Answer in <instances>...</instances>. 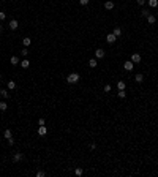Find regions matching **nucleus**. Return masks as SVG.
Segmentation results:
<instances>
[{
	"instance_id": "1",
	"label": "nucleus",
	"mask_w": 158,
	"mask_h": 177,
	"mask_svg": "<svg viewBox=\"0 0 158 177\" xmlns=\"http://www.w3.org/2000/svg\"><path fill=\"white\" fill-rule=\"evenodd\" d=\"M67 82H68V84H76V82H79V74H78V73H70V74L67 76Z\"/></svg>"
},
{
	"instance_id": "2",
	"label": "nucleus",
	"mask_w": 158,
	"mask_h": 177,
	"mask_svg": "<svg viewBox=\"0 0 158 177\" xmlns=\"http://www.w3.org/2000/svg\"><path fill=\"white\" fill-rule=\"evenodd\" d=\"M22 160H24V155L21 153V152H16V153L13 155V161L14 163H21Z\"/></svg>"
},
{
	"instance_id": "3",
	"label": "nucleus",
	"mask_w": 158,
	"mask_h": 177,
	"mask_svg": "<svg viewBox=\"0 0 158 177\" xmlns=\"http://www.w3.org/2000/svg\"><path fill=\"white\" fill-rule=\"evenodd\" d=\"M8 27H10V30H16V29L19 27V22L16 21V19H11V21H10V24H8Z\"/></svg>"
},
{
	"instance_id": "4",
	"label": "nucleus",
	"mask_w": 158,
	"mask_h": 177,
	"mask_svg": "<svg viewBox=\"0 0 158 177\" xmlns=\"http://www.w3.org/2000/svg\"><path fill=\"white\" fill-rule=\"evenodd\" d=\"M115 40H117V37L114 33H108L106 35V41L109 43V44H112V43H115Z\"/></svg>"
},
{
	"instance_id": "5",
	"label": "nucleus",
	"mask_w": 158,
	"mask_h": 177,
	"mask_svg": "<svg viewBox=\"0 0 158 177\" xmlns=\"http://www.w3.org/2000/svg\"><path fill=\"white\" fill-rule=\"evenodd\" d=\"M123 68H125V70H127V71H131L133 68H134V63H133L131 60H127V62H125V63H123Z\"/></svg>"
},
{
	"instance_id": "6",
	"label": "nucleus",
	"mask_w": 158,
	"mask_h": 177,
	"mask_svg": "<svg viewBox=\"0 0 158 177\" xmlns=\"http://www.w3.org/2000/svg\"><path fill=\"white\" fill-rule=\"evenodd\" d=\"M38 134H40V136H46V134H48V128H46L44 125H40V127H38Z\"/></svg>"
},
{
	"instance_id": "7",
	"label": "nucleus",
	"mask_w": 158,
	"mask_h": 177,
	"mask_svg": "<svg viewBox=\"0 0 158 177\" xmlns=\"http://www.w3.org/2000/svg\"><path fill=\"white\" fill-rule=\"evenodd\" d=\"M141 60H142V59H141V55H139L138 52H134V54L131 55V62H133V63H139Z\"/></svg>"
},
{
	"instance_id": "8",
	"label": "nucleus",
	"mask_w": 158,
	"mask_h": 177,
	"mask_svg": "<svg viewBox=\"0 0 158 177\" xmlns=\"http://www.w3.org/2000/svg\"><path fill=\"white\" fill-rule=\"evenodd\" d=\"M95 57H97V59H104V51H103V49H97V51H95Z\"/></svg>"
},
{
	"instance_id": "9",
	"label": "nucleus",
	"mask_w": 158,
	"mask_h": 177,
	"mask_svg": "<svg viewBox=\"0 0 158 177\" xmlns=\"http://www.w3.org/2000/svg\"><path fill=\"white\" fill-rule=\"evenodd\" d=\"M6 87L10 89V90H16V82H14V81H8Z\"/></svg>"
},
{
	"instance_id": "10",
	"label": "nucleus",
	"mask_w": 158,
	"mask_h": 177,
	"mask_svg": "<svg viewBox=\"0 0 158 177\" xmlns=\"http://www.w3.org/2000/svg\"><path fill=\"white\" fill-rule=\"evenodd\" d=\"M3 138H5V139H10V138H13L11 130H5V131H3Z\"/></svg>"
},
{
	"instance_id": "11",
	"label": "nucleus",
	"mask_w": 158,
	"mask_h": 177,
	"mask_svg": "<svg viewBox=\"0 0 158 177\" xmlns=\"http://www.w3.org/2000/svg\"><path fill=\"white\" fill-rule=\"evenodd\" d=\"M147 3L150 8H157L158 6V0H147Z\"/></svg>"
},
{
	"instance_id": "12",
	"label": "nucleus",
	"mask_w": 158,
	"mask_h": 177,
	"mask_svg": "<svg viewBox=\"0 0 158 177\" xmlns=\"http://www.w3.org/2000/svg\"><path fill=\"white\" fill-rule=\"evenodd\" d=\"M112 33L115 35L117 38H119V37H122V29H120V27H115V29L112 30Z\"/></svg>"
},
{
	"instance_id": "13",
	"label": "nucleus",
	"mask_w": 158,
	"mask_h": 177,
	"mask_svg": "<svg viewBox=\"0 0 158 177\" xmlns=\"http://www.w3.org/2000/svg\"><path fill=\"white\" fill-rule=\"evenodd\" d=\"M104 8H106V10H112V8H114V2H111V0L104 2Z\"/></svg>"
},
{
	"instance_id": "14",
	"label": "nucleus",
	"mask_w": 158,
	"mask_h": 177,
	"mask_svg": "<svg viewBox=\"0 0 158 177\" xmlns=\"http://www.w3.org/2000/svg\"><path fill=\"white\" fill-rule=\"evenodd\" d=\"M155 21H157V18H155L153 14H149V16H147V22H149V24H155Z\"/></svg>"
},
{
	"instance_id": "15",
	"label": "nucleus",
	"mask_w": 158,
	"mask_h": 177,
	"mask_svg": "<svg viewBox=\"0 0 158 177\" xmlns=\"http://www.w3.org/2000/svg\"><path fill=\"white\" fill-rule=\"evenodd\" d=\"M8 109V104H6V101H0V111H6Z\"/></svg>"
},
{
	"instance_id": "16",
	"label": "nucleus",
	"mask_w": 158,
	"mask_h": 177,
	"mask_svg": "<svg viewBox=\"0 0 158 177\" xmlns=\"http://www.w3.org/2000/svg\"><path fill=\"white\" fill-rule=\"evenodd\" d=\"M97 65H98V62L95 60V59H90V62H89V67H90V68H97Z\"/></svg>"
},
{
	"instance_id": "17",
	"label": "nucleus",
	"mask_w": 158,
	"mask_h": 177,
	"mask_svg": "<svg viewBox=\"0 0 158 177\" xmlns=\"http://www.w3.org/2000/svg\"><path fill=\"white\" fill-rule=\"evenodd\" d=\"M30 43H32L30 38H24V40H22V44L25 46V48H29V46H30Z\"/></svg>"
},
{
	"instance_id": "18",
	"label": "nucleus",
	"mask_w": 158,
	"mask_h": 177,
	"mask_svg": "<svg viewBox=\"0 0 158 177\" xmlns=\"http://www.w3.org/2000/svg\"><path fill=\"white\" fill-rule=\"evenodd\" d=\"M117 89H119V90H125V82L123 81H119V82H117Z\"/></svg>"
},
{
	"instance_id": "19",
	"label": "nucleus",
	"mask_w": 158,
	"mask_h": 177,
	"mask_svg": "<svg viewBox=\"0 0 158 177\" xmlns=\"http://www.w3.org/2000/svg\"><path fill=\"white\" fill-rule=\"evenodd\" d=\"M134 81H136V82H142V81H144V76L141 74V73H139V74H136L134 76Z\"/></svg>"
},
{
	"instance_id": "20",
	"label": "nucleus",
	"mask_w": 158,
	"mask_h": 177,
	"mask_svg": "<svg viewBox=\"0 0 158 177\" xmlns=\"http://www.w3.org/2000/svg\"><path fill=\"white\" fill-rule=\"evenodd\" d=\"M10 62H11L13 65H18V63H21V62H19V59H18V57H16V55H13L11 59H10Z\"/></svg>"
},
{
	"instance_id": "21",
	"label": "nucleus",
	"mask_w": 158,
	"mask_h": 177,
	"mask_svg": "<svg viewBox=\"0 0 158 177\" xmlns=\"http://www.w3.org/2000/svg\"><path fill=\"white\" fill-rule=\"evenodd\" d=\"M0 95H2L3 98H8V97H10V93H8L6 89H2V90H0Z\"/></svg>"
},
{
	"instance_id": "22",
	"label": "nucleus",
	"mask_w": 158,
	"mask_h": 177,
	"mask_svg": "<svg viewBox=\"0 0 158 177\" xmlns=\"http://www.w3.org/2000/svg\"><path fill=\"white\" fill-rule=\"evenodd\" d=\"M29 65H30V63H29V60H27V59L21 62V67H22V68H29Z\"/></svg>"
},
{
	"instance_id": "23",
	"label": "nucleus",
	"mask_w": 158,
	"mask_h": 177,
	"mask_svg": "<svg viewBox=\"0 0 158 177\" xmlns=\"http://www.w3.org/2000/svg\"><path fill=\"white\" fill-rule=\"evenodd\" d=\"M74 174H76V176H82V174H84V171L81 169V168H76V169H74Z\"/></svg>"
},
{
	"instance_id": "24",
	"label": "nucleus",
	"mask_w": 158,
	"mask_h": 177,
	"mask_svg": "<svg viewBox=\"0 0 158 177\" xmlns=\"http://www.w3.org/2000/svg\"><path fill=\"white\" fill-rule=\"evenodd\" d=\"M5 19H6V13L0 11V21H5Z\"/></svg>"
},
{
	"instance_id": "25",
	"label": "nucleus",
	"mask_w": 158,
	"mask_h": 177,
	"mask_svg": "<svg viewBox=\"0 0 158 177\" xmlns=\"http://www.w3.org/2000/svg\"><path fill=\"white\" fill-rule=\"evenodd\" d=\"M125 97H127L125 90H119V98H125Z\"/></svg>"
},
{
	"instance_id": "26",
	"label": "nucleus",
	"mask_w": 158,
	"mask_h": 177,
	"mask_svg": "<svg viewBox=\"0 0 158 177\" xmlns=\"http://www.w3.org/2000/svg\"><path fill=\"white\" fill-rule=\"evenodd\" d=\"M111 90H112V87H111L109 84H106V85H104V92L108 93V92H111Z\"/></svg>"
},
{
	"instance_id": "27",
	"label": "nucleus",
	"mask_w": 158,
	"mask_h": 177,
	"mask_svg": "<svg viewBox=\"0 0 158 177\" xmlns=\"http://www.w3.org/2000/svg\"><path fill=\"white\" fill-rule=\"evenodd\" d=\"M21 54H22L24 57H27V54H29V49H27V48H24L22 51H21Z\"/></svg>"
},
{
	"instance_id": "28",
	"label": "nucleus",
	"mask_w": 158,
	"mask_h": 177,
	"mask_svg": "<svg viewBox=\"0 0 158 177\" xmlns=\"http://www.w3.org/2000/svg\"><path fill=\"white\" fill-rule=\"evenodd\" d=\"M44 171H36V177H44Z\"/></svg>"
},
{
	"instance_id": "29",
	"label": "nucleus",
	"mask_w": 158,
	"mask_h": 177,
	"mask_svg": "<svg viewBox=\"0 0 158 177\" xmlns=\"http://www.w3.org/2000/svg\"><path fill=\"white\" fill-rule=\"evenodd\" d=\"M79 5H82V6H85V5H89V0H79Z\"/></svg>"
},
{
	"instance_id": "30",
	"label": "nucleus",
	"mask_w": 158,
	"mask_h": 177,
	"mask_svg": "<svg viewBox=\"0 0 158 177\" xmlns=\"http://www.w3.org/2000/svg\"><path fill=\"white\" fill-rule=\"evenodd\" d=\"M149 14H150V11H149V10H142V16H144V18H147Z\"/></svg>"
},
{
	"instance_id": "31",
	"label": "nucleus",
	"mask_w": 158,
	"mask_h": 177,
	"mask_svg": "<svg viewBox=\"0 0 158 177\" xmlns=\"http://www.w3.org/2000/svg\"><path fill=\"white\" fill-rule=\"evenodd\" d=\"M136 2H138V5H141V6L147 3V0H136Z\"/></svg>"
},
{
	"instance_id": "32",
	"label": "nucleus",
	"mask_w": 158,
	"mask_h": 177,
	"mask_svg": "<svg viewBox=\"0 0 158 177\" xmlns=\"http://www.w3.org/2000/svg\"><path fill=\"white\" fill-rule=\"evenodd\" d=\"M44 123H46V120H44V119H43V117H41V119L38 120V125H44Z\"/></svg>"
},
{
	"instance_id": "33",
	"label": "nucleus",
	"mask_w": 158,
	"mask_h": 177,
	"mask_svg": "<svg viewBox=\"0 0 158 177\" xmlns=\"http://www.w3.org/2000/svg\"><path fill=\"white\" fill-rule=\"evenodd\" d=\"M8 144H10V146H13V144H14V139H13V138H10V139H8Z\"/></svg>"
},
{
	"instance_id": "34",
	"label": "nucleus",
	"mask_w": 158,
	"mask_h": 177,
	"mask_svg": "<svg viewBox=\"0 0 158 177\" xmlns=\"http://www.w3.org/2000/svg\"><path fill=\"white\" fill-rule=\"evenodd\" d=\"M97 149V144H90V150H95Z\"/></svg>"
},
{
	"instance_id": "35",
	"label": "nucleus",
	"mask_w": 158,
	"mask_h": 177,
	"mask_svg": "<svg viewBox=\"0 0 158 177\" xmlns=\"http://www.w3.org/2000/svg\"><path fill=\"white\" fill-rule=\"evenodd\" d=\"M0 32H2V24H0Z\"/></svg>"
},
{
	"instance_id": "36",
	"label": "nucleus",
	"mask_w": 158,
	"mask_h": 177,
	"mask_svg": "<svg viewBox=\"0 0 158 177\" xmlns=\"http://www.w3.org/2000/svg\"><path fill=\"white\" fill-rule=\"evenodd\" d=\"M0 81H2V74H0Z\"/></svg>"
}]
</instances>
